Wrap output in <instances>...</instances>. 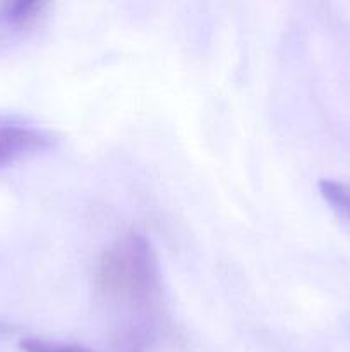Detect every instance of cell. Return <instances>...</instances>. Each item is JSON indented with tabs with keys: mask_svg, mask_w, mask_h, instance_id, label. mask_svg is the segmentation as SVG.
<instances>
[{
	"mask_svg": "<svg viewBox=\"0 0 350 352\" xmlns=\"http://www.w3.org/2000/svg\"><path fill=\"white\" fill-rule=\"evenodd\" d=\"M23 352H93L91 349L69 342H55L45 339H23L19 342Z\"/></svg>",
	"mask_w": 350,
	"mask_h": 352,
	"instance_id": "obj_5",
	"label": "cell"
},
{
	"mask_svg": "<svg viewBox=\"0 0 350 352\" xmlns=\"http://www.w3.org/2000/svg\"><path fill=\"white\" fill-rule=\"evenodd\" d=\"M319 191L329 208L338 219L350 223V184L349 182L323 179L319 182Z\"/></svg>",
	"mask_w": 350,
	"mask_h": 352,
	"instance_id": "obj_4",
	"label": "cell"
},
{
	"mask_svg": "<svg viewBox=\"0 0 350 352\" xmlns=\"http://www.w3.org/2000/svg\"><path fill=\"white\" fill-rule=\"evenodd\" d=\"M100 296L124 316L117 346L124 352H144L158 333L163 301L160 261L150 239L129 232L103 251L95 274Z\"/></svg>",
	"mask_w": 350,
	"mask_h": 352,
	"instance_id": "obj_1",
	"label": "cell"
},
{
	"mask_svg": "<svg viewBox=\"0 0 350 352\" xmlns=\"http://www.w3.org/2000/svg\"><path fill=\"white\" fill-rule=\"evenodd\" d=\"M48 2L43 0H12L0 3V21L12 30H26L33 26L41 16Z\"/></svg>",
	"mask_w": 350,
	"mask_h": 352,
	"instance_id": "obj_3",
	"label": "cell"
},
{
	"mask_svg": "<svg viewBox=\"0 0 350 352\" xmlns=\"http://www.w3.org/2000/svg\"><path fill=\"white\" fill-rule=\"evenodd\" d=\"M57 134L43 127L21 122L0 124V168L10 167L26 158L51 150Z\"/></svg>",
	"mask_w": 350,
	"mask_h": 352,
	"instance_id": "obj_2",
	"label": "cell"
}]
</instances>
